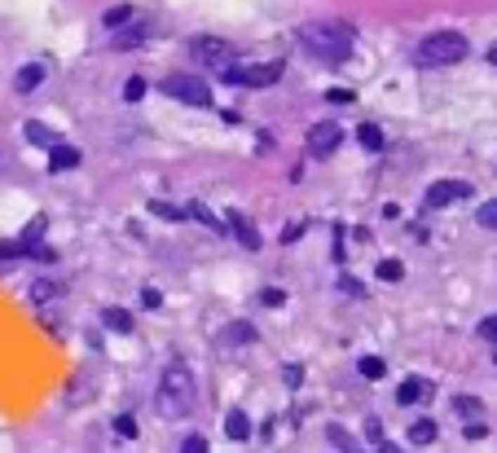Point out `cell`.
<instances>
[{
	"mask_svg": "<svg viewBox=\"0 0 497 453\" xmlns=\"http://www.w3.org/2000/svg\"><path fill=\"white\" fill-rule=\"evenodd\" d=\"M198 400V388H194V374L185 370V365H168L159 379V414L163 418H180L190 414Z\"/></svg>",
	"mask_w": 497,
	"mask_h": 453,
	"instance_id": "obj_2",
	"label": "cell"
},
{
	"mask_svg": "<svg viewBox=\"0 0 497 453\" xmlns=\"http://www.w3.org/2000/svg\"><path fill=\"white\" fill-rule=\"evenodd\" d=\"M300 383H304V370H300V365H291V370H286V388H300Z\"/></svg>",
	"mask_w": 497,
	"mask_h": 453,
	"instance_id": "obj_38",
	"label": "cell"
},
{
	"mask_svg": "<svg viewBox=\"0 0 497 453\" xmlns=\"http://www.w3.org/2000/svg\"><path fill=\"white\" fill-rule=\"evenodd\" d=\"M366 435H370L374 449H392V445L383 440V423H378V418H370V423H366Z\"/></svg>",
	"mask_w": 497,
	"mask_h": 453,
	"instance_id": "obj_28",
	"label": "cell"
},
{
	"mask_svg": "<svg viewBox=\"0 0 497 453\" xmlns=\"http://www.w3.org/2000/svg\"><path fill=\"white\" fill-rule=\"evenodd\" d=\"M489 62H493V66H497V44H493V48H489Z\"/></svg>",
	"mask_w": 497,
	"mask_h": 453,
	"instance_id": "obj_40",
	"label": "cell"
},
{
	"mask_svg": "<svg viewBox=\"0 0 497 453\" xmlns=\"http://www.w3.org/2000/svg\"><path fill=\"white\" fill-rule=\"evenodd\" d=\"M229 229H234V238H238L246 251H256V247H260V229H256L251 221H246L242 211H229Z\"/></svg>",
	"mask_w": 497,
	"mask_h": 453,
	"instance_id": "obj_10",
	"label": "cell"
},
{
	"mask_svg": "<svg viewBox=\"0 0 497 453\" xmlns=\"http://www.w3.org/2000/svg\"><path fill=\"white\" fill-rule=\"evenodd\" d=\"M453 409H458L462 423H471V418H479V400H475V396H458V400H453Z\"/></svg>",
	"mask_w": 497,
	"mask_h": 453,
	"instance_id": "obj_22",
	"label": "cell"
},
{
	"mask_svg": "<svg viewBox=\"0 0 497 453\" xmlns=\"http://www.w3.org/2000/svg\"><path fill=\"white\" fill-rule=\"evenodd\" d=\"M40 238H44V216H36V221L22 229V238H18V242H22V251H27V247H36Z\"/></svg>",
	"mask_w": 497,
	"mask_h": 453,
	"instance_id": "obj_23",
	"label": "cell"
},
{
	"mask_svg": "<svg viewBox=\"0 0 497 453\" xmlns=\"http://www.w3.org/2000/svg\"><path fill=\"white\" fill-rule=\"evenodd\" d=\"M326 435H330V445H335V449H357V440L343 427H326Z\"/></svg>",
	"mask_w": 497,
	"mask_h": 453,
	"instance_id": "obj_27",
	"label": "cell"
},
{
	"mask_svg": "<svg viewBox=\"0 0 497 453\" xmlns=\"http://www.w3.org/2000/svg\"><path fill=\"white\" fill-rule=\"evenodd\" d=\"M48 167H53V172L79 167V150H75V145H53V155H48Z\"/></svg>",
	"mask_w": 497,
	"mask_h": 453,
	"instance_id": "obj_14",
	"label": "cell"
},
{
	"mask_svg": "<svg viewBox=\"0 0 497 453\" xmlns=\"http://www.w3.org/2000/svg\"><path fill=\"white\" fill-rule=\"evenodd\" d=\"M234 44H225V40H194V62H203L207 71H229V66H234Z\"/></svg>",
	"mask_w": 497,
	"mask_h": 453,
	"instance_id": "obj_6",
	"label": "cell"
},
{
	"mask_svg": "<svg viewBox=\"0 0 497 453\" xmlns=\"http://www.w3.org/2000/svg\"><path fill=\"white\" fill-rule=\"evenodd\" d=\"M27 141L31 145H53V132H48L44 124H27Z\"/></svg>",
	"mask_w": 497,
	"mask_h": 453,
	"instance_id": "obj_26",
	"label": "cell"
},
{
	"mask_svg": "<svg viewBox=\"0 0 497 453\" xmlns=\"http://www.w3.org/2000/svg\"><path fill=\"white\" fill-rule=\"evenodd\" d=\"M251 339H256V330L246 326V322H229L225 334H220V343H251Z\"/></svg>",
	"mask_w": 497,
	"mask_h": 453,
	"instance_id": "obj_17",
	"label": "cell"
},
{
	"mask_svg": "<svg viewBox=\"0 0 497 453\" xmlns=\"http://www.w3.org/2000/svg\"><path fill=\"white\" fill-rule=\"evenodd\" d=\"M462 435H467V440H484V435H489V427L479 423V418H471V423H467V431H462Z\"/></svg>",
	"mask_w": 497,
	"mask_h": 453,
	"instance_id": "obj_33",
	"label": "cell"
},
{
	"mask_svg": "<svg viewBox=\"0 0 497 453\" xmlns=\"http://www.w3.org/2000/svg\"><path fill=\"white\" fill-rule=\"evenodd\" d=\"M339 137H343V132H339V124H312L308 128V155L312 159H322V155H335V145H339Z\"/></svg>",
	"mask_w": 497,
	"mask_h": 453,
	"instance_id": "obj_8",
	"label": "cell"
},
{
	"mask_svg": "<svg viewBox=\"0 0 497 453\" xmlns=\"http://www.w3.org/2000/svg\"><path fill=\"white\" fill-rule=\"evenodd\" d=\"M330 102L343 106V102H352V93H347V88H335V93H330Z\"/></svg>",
	"mask_w": 497,
	"mask_h": 453,
	"instance_id": "obj_39",
	"label": "cell"
},
{
	"mask_svg": "<svg viewBox=\"0 0 497 453\" xmlns=\"http://www.w3.org/2000/svg\"><path fill=\"white\" fill-rule=\"evenodd\" d=\"M357 141L366 145L370 155H378V150L387 145V141H383V132H378V124H361V128H357Z\"/></svg>",
	"mask_w": 497,
	"mask_h": 453,
	"instance_id": "obj_15",
	"label": "cell"
},
{
	"mask_svg": "<svg viewBox=\"0 0 497 453\" xmlns=\"http://www.w3.org/2000/svg\"><path fill=\"white\" fill-rule=\"evenodd\" d=\"M145 88H150V84H145V75H132V79L124 84V102H141Z\"/></svg>",
	"mask_w": 497,
	"mask_h": 453,
	"instance_id": "obj_25",
	"label": "cell"
},
{
	"mask_svg": "<svg viewBox=\"0 0 497 453\" xmlns=\"http://www.w3.org/2000/svg\"><path fill=\"white\" fill-rule=\"evenodd\" d=\"M339 287H343L347 295H352V299H361V295H366V287H361V282H357V277H343V282H339Z\"/></svg>",
	"mask_w": 497,
	"mask_h": 453,
	"instance_id": "obj_36",
	"label": "cell"
},
{
	"mask_svg": "<svg viewBox=\"0 0 497 453\" xmlns=\"http://www.w3.org/2000/svg\"><path fill=\"white\" fill-rule=\"evenodd\" d=\"M163 93H168L172 102H180V106H211V88H207L203 79H194V75L163 79Z\"/></svg>",
	"mask_w": 497,
	"mask_h": 453,
	"instance_id": "obj_5",
	"label": "cell"
},
{
	"mask_svg": "<svg viewBox=\"0 0 497 453\" xmlns=\"http://www.w3.org/2000/svg\"><path fill=\"white\" fill-rule=\"evenodd\" d=\"M180 211H185V221H198L203 229H216V233H225V229H229V225H220V221H216V216H211L203 203H185Z\"/></svg>",
	"mask_w": 497,
	"mask_h": 453,
	"instance_id": "obj_13",
	"label": "cell"
},
{
	"mask_svg": "<svg viewBox=\"0 0 497 453\" xmlns=\"http://www.w3.org/2000/svg\"><path fill=\"white\" fill-rule=\"evenodd\" d=\"M479 339L497 343V317H484V322H479Z\"/></svg>",
	"mask_w": 497,
	"mask_h": 453,
	"instance_id": "obj_34",
	"label": "cell"
},
{
	"mask_svg": "<svg viewBox=\"0 0 497 453\" xmlns=\"http://www.w3.org/2000/svg\"><path fill=\"white\" fill-rule=\"evenodd\" d=\"M401 273H405L401 260H383V264H378V277H383V282H401Z\"/></svg>",
	"mask_w": 497,
	"mask_h": 453,
	"instance_id": "obj_30",
	"label": "cell"
},
{
	"mask_svg": "<svg viewBox=\"0 0 497 453\" xmlns=\"http://www.w3.org/2000/svg\"><path fill=\"white\" fill-rule=\"evenodd\" d=\"M141 304H145V308H159V304H163V295L145 287V291H141Z\"/></svg>",
	"mask_w": 497,
	"mask_h": 453,
	"instance_id": "obj_37",
	"label": "cell"
},
{
	"mask_svg": "<svg viewBox=\"0 0 497 453\" xmlns=\"http://www.w3.org/2000/svg\"><path fill=\"white\" fill-rule=\"evenodd\" d=\"M40 84H44V62H27L22 71L13 75V88H18V93H36Z\"/></svg>",
	"mask_w": 497,
	"mask_h": 453,
	"instance_id": "obj_11",
	"label": "cell"
},
{
	"mask_svg": "<svg viewBox=\"0 0 497 453\" xmlns=\"http://www.w3.org/2000/svg\"><path fill=\"white\" fill-rule=\"evenodd\" d=\"M102 322H106L114 334H132V313H124V308H106Z\"/></svg>",
	"mask_w": 497,
	"mask_h": 453,
	"instance_id": "obj_16",
	"label": "cell"
},
{
	"mask_svg": "<svg viewBox=\"0 0 497 453\" xmlns=\"http://www.w3.org/2000/svg\"><path fill=\"white\" fill-rule=\"evenodd\" d=\"M180 453H207V440L203 435H185V440H180Z\"/></svg>",
	"mask_w": 497,
	"mask_h": 453,
	"instance_id": "obj_32",
	"label": "cell"
},
{
	"mask_svg": "<svg viewBox=\"0 0 497 453\" xmlns=\"http://www.w3.org/2000/svg\"><path fill=\"white\" fill-rule=\"evenodd\" d=\"M427 396H432V383L418 379V374H409L401 388H396V400H401V405H423Z\"/></svg>",
	"mask_w": 497,
	"mask_h": 453,
	"instance_id": "obj_9",
	"label": "cell"
},
{
	"mask_svg": "<svg viewBox=\"0 0 497 453\" xmlns=\"http://www.w3.org/2000/svg\"><path fill=\"white\" fill-rule=\"evenodd\" d=\"M132 22V5H110L106 9V27L110 31H119V27H128Z\"/></svg>",
	"mask_w": 497,
	"mask_h": 453,
	"instance_id": "obj_19",
	"label": "cell"
},
{
	"mask_svg": "<svg viewBox=\"0 0 497 453\" xmlns=\"http://www.w3.org/2000/svg\"><path fill=\"white\" fill-rule=\"evenodd\" d=\"M281 299H286V291H281V287H264V304H269V308H277Z\"/></svg>",
	"mask_w": 497,
	"mask_h": 453,
	"instance_id": "obj_35",
	"label": "cell"
},
{
	"mask_svg": "<svg viewBox=\"0 0 497 453\" xmlns=\"http://www.w3.org/2000/svg\"><path fill=\"white\" fill-rule=\"evenodd\" d=\"M58 295H62L58 282H36V287H31V299H36V304H48V299H58Z\"/></svg>",
	"mask_w": 497,
	"mask_h": 453,
	"instance_id": "obj_21",
	"label": "cell"
},
{
	"mask_svg": "<svg viewBox=\"0 0 497 453\" xmlns=\"http://www.w3.org/2000/svg\"><path fill=\"white\" fill-rule=\"evenodd\" d=\"M286 66L281 62H234L229 71H220V84H234V88H269V84L281 79Z\"/></svg>",
	"mask_w": 497,
	"mask_h": 453,
	"instance_id": "obj_4",
	"label": "cell"
},
{
	"mask_svg": "<svg viewBox=\"0 0 497 453\" xmlns=\"http://www.w3.org/2000/svg\"><path fill=\"white\" fill-rule=\"evenodd\" d=\"M462 198H471L467 180H436V185L423 194V207L427 211H440V207H449V203H462Z\"/></svg>",
	"mask_w": 497,
	"mask_h": 453,
	"instance_id": "obj_7",
	"label": "cell"
},
{
	"mask_svg": "<svg viewBox=\"0 0 497 453\" xmlns=\"http://www.w3.org/2000/svg\"><path fill=\"white\" fill-rule=\"evenodd\" d=\"M114 431H119L124 440H137V418H132V414H124V418H114Z\"/></svg>",
	"mask_w": 497,
	"mask_h": 453,
	"instance_id": "obj_29",
	"label": "cell"
},
{
	"mask_svg": "<svg viewBox=\"0 0 497 453\" xmlns=\"http://www.w3.org/2000/svg\"><path fill=\"white\" fill-rule=\"evenodd\" d=\"M413 58H418V66H453L467 58V36L462 31H432V36H423Z\"/></svg>",
	"mask_w": 497,
	"mask_h": 453,
	"instance_id": "obj_3",
	"label": "cell"
},
{
	"mask_svg": "<svg viewBox=\"0 0 497 453\" xmlns=\"http://www.w3.org/2000/svg\"><path fill=\"white\" fill-rule=\"evenodd\" d=\"M300 44L317 62H347V53H352V44H357V31L347 22L322 18V22H304L300 27Z\"/></svg>",
	"mask_w": 497,
	"mask_h": 453,
	"instance_id": "obj_1",
	"label": "cell"
},
{
	"mask_svg": "<svg viewBox=\"0 0 497 453\" xmlns=\"http://www.w3.org/2000/svg\"><path fill=\"white\" fill-rule=\"evenodd\" d=\"M225 431H229V440H251V418H246L242 409H229L225 414Z\"/></svg>",
	"mask_w": 497,
	"mask_h": 453,
	"instance_id": "obj_12",
	"label": "cell"
},
{
	"mask_svg": "<svg viewBox=\"0 0 497 453\" xmlns=\"http://www.w3.org/2000/svg\"><path fill=\"white\" fill-rule=\"evenodd\" d=\"M432 440H436V423H432V418H423V423L409 427V445H432Z\"/></svg>",
	"mask_w": 497,
	"mask_h": 453,
	"instance_id": "obj_18",
	"label": "cell"
},
{
	"mask_svg": "<svg viewBox=\"0 0 497 453\" xmlns=\"http://www.w3.org/2000/svg\"><path fill=\"white\" fill-rule=\"evenodd\" d=\"M150 211H154V216H163V221H185V211L172 207V203H150Z\"/></svg>",
	"mask_w": 497,
	"mask_h": 453,
	"instance_id": "obj_31",
	"label": "cell"
},
{
	"mask_svg": "<svg viewBox=\"0 0 497 453\" xmlns=\"http://www.w3.org/2000/svg\"><path fill=\"white\" fill-rule=\"evenodd\" d=\"M357 370L366 374V379H383V374H387V361H383V357H361Z\"/></svg>",
	"mask_w": 497,
	"mask_h": 453,
	"instance_id": "obj_20",
	"label": "cell"
},
{
	"mask_svg": "<svg viewBox=\"0 0 497 453\" xmlns=\"http://www.w3.org/2000/svg\"><path fill=\"white\" fill-rule=\"evenodd\" d=\"M475 225H479V229H497V198H493V203H479Z\"/></svg>",
	"mask_w": 497,
	"mask_h": 453,
	"instance_id": "obj_24",
	"label": "cell"
}]
</instances>
